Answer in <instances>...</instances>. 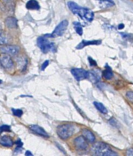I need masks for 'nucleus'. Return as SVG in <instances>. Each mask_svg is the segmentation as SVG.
Instances as JSON below:
<instances>
[{
    "mask_svg": "<svg viewBox=\"0 0 133 156\" xmlns=\"http://www.w3.org/2000/svg\"><path fill=\"white\" fill-rule=\"evenodd\" d=\"M0 64L5 69L7 70L12 69L14 67L13 61L11 59L10 56L6 53H3L2 55H0Z\"/></svg>",
    "mask_w": 133,
    "mask_h": 156,
    "instance_id": "obj_6",
    "label": "nucleus"
},
{
    "mask_svg": "<svg viewBox=\"0 0 133 156\" xmlns=\"http://www.w3.org/2000/svg\"><path fill=\"white\" fill-rule=\"evenodd\" d=\"M75 132V127L71 124L60 125L57 128V134L61 139L66 140L71 137Z\"/></svg>",
    "mask_w": 133,
    "mask_h": 156,
    "instance_id": "obj_3",
    "label": "nucleus"
},
{
    "mask_svg": "<svg viewBox=\"0 0 133 156\" xmlns=\"http://www.w3.org/2000/svg\"><path fill=\"white\" fill-rule=\"evenodd\" d=\"M1 27H2V26H1V24H0V28H1Z\"/></svg>",
    "mask_w": 133,
    "mask_h": 156,
    "instance_id": "obj_30",
    "label": "nucleus"
},
{
    "mask_svg": "<svg viewBox=\"0 0 133 156\" xmlns=\"http://www.w3.org/2000/svg\"><path fill=\"white\" fill-rule=\"evenodd\" d=\"M1 51L9 56H16L18 54L20 48L16 46H13V45H5L1 47Z\"/></svg>",
    "mask_w": 133,
    "mask_h": 156,
    "instance_id": "obj_7",
    "label": "nucleus"
},
{
    "mask_svg": "<svg viewBox=\"0 0 133 156\" xmlns=\"http://www.w3.org/2000/svg\"><path fill=\"white\" fill-rule=\"evenodd\" d=\"M87 79H89L92 83H96L100 80V75L94 72H87Z\"/></svg>",
    "mask_w": 133,
    "mask_h": 156,
    "instance_id": "obj_15",
    "label": "nucleus"
},
{
    "mask_svg": "<svg viewBox=\"0 0 133 156\" xmlns=\"http://www.w3.org/2000/svg\"><path fill=\"white\" fill-rule=\"evenodd\" d=\"M8 39L7 36L5 35V33L3 31L0 30V45H3L7 43Z\"/></svg>",
    "mask_w": 133,
    "mask_h": 156,
    "instance_id": "obj_20",
    "label": "nucleus"
},
{
    "mask_svg": "<svg viewBox=\"0 0 133 156\" xmlns=\"http://www.w3.org/2000/svg\"><path fill=\"white\" fill-rule=\"evenodd\" d=\"M82 136L90 143H94V141H95V135L89 129H83L82 130Z\"/></svg>",
    "mask_w": 133,
    "mask_h": 156,
    "instance_id": "obj_11",
    "label": "nucleus"
},
{
    "mask_svg": "<svg viewBox=\"0 0 133 156\" xmlns=\"http://www.w3.org/2000/svg\"><path fill=\"white\" fill-rule=\"evenodd\" d=\"M87 140L83 136H79L75 140V147L79 150H86L88 147V144L86 142Z\"/></svg>",
    "mask_w": 133,
    "mask_h": 156,
    "instance_id": "obj_9",
    "label": "nucleus"
},
{
    "mask_svg": "<svg viewBox=\"0 0 133 156\" xmlns=\"http://www.w3.org/2000/svg\"><path fill=\"white\" fill-rule=\"evenodd\" d=\"M5 25L9 28H15L17 27V20L16 18L12 17H9L6 18L5 21Z\"/></svg>",
    "mask_w": 133,
    "mask_h": 156,
    "instance_id": "obj_14",
    "label": "nucleus"
},
{
    "mask_svg": "<svg viewBox=\"0 0 133 156\" xmlns=\"http://www.w3.org/2000/svg\"><path fill=\"white\" fill-rule=\"evenodd\" d=\"M10 130V127L7 125H3L0 126V133L2 132H9Z\"/></svg>",
    "mask_w": 133,
    "mask_h": 156,
    "instance_id": "obj_23",
    "label": "nucleus"
},
{
    "mask_svg": "<svg viewBox=\"0 0 133 156\" xmlns=\"http://www.w3.org/2000/svg\"><path fill=\"white\" fill-rule=\"evenodd\" d=\"M94 105H95L96 108L101 113H103V114H107V108L103 104L99 103V102H94Z\"/></svg>",
    "mask_w": 133,
    "mask_h": 156,
    "instance_id": "obj_19",
    "label": "nucleus"
},
{
    "mask_svg": "<svg viewBox=\"0 0 133 156\" xmlns=\"http://www.w3.org/2000/svg\"><path fill=\"white\" fill-rule=\"evenodd\" d=\"M48 65H49V61H46L43 64H42V67H41V70H42V71H44V70L46 69V67H47Z\"/></svg>",
    "mask_w": 133,
    "mask_h": 156,
    "instance_id": "obj_25",
    "label": "nucleus"
},
{
    "mask_svg": "<svg viewBox=\"0 0 133 156\" xmlns=\"http://www.w3.org/2000/svg\"><path fill=\"white\" fill-rule=\"evenodd\" d=\"M29 128L31 129L33 132L38 134V135H40V136H44V137H49V135H48L47 133H46V131H45V129H42V127L38 126L37 125H31L30 126Z\"/></svg>",
    "mask_w": 133,
    "mask_h": 156,
    "instance_id": "obj_10",
    "label": "nucleus"
},
{
    "mask_svg": "<svg viewBox=\"0 0 133 156\" xmlns=\"http://www.w3.org/2000/svg\"><path fill=\"white\" fill-rule=\"evenodd\" d=\"M12 112H13V114L16 117H21L23 115V111L20 109H12Z\"/></svg>",
    "mask_w": 133,
    "mask_h": 156,
    "instance_id": "obj_22",
    "label": "nucleus"
},
{
    "mask_svg": "<svg viewBox=\"0 0 133 156\" xmlns=\"http://www.w3.org/2000/svg\"><path fill=\"white\" fill-rule=\"evenodd\" d=\"M16 144H17V145H18V146H20V147H21L22 145H23V143H22V142L20 141V140H18V141L16 142Z\"/></svg>",
    "mask_w": 133,
    "mask_h": 156,
    "instance_id": "obj_27",
    "label": "nucleus"
},
{
    "mask_svg": "<svg viewBox=\"0 0 133 156\" xmlns=\"http://www.w3.org/2000/svg\"><path fill=\"white\" fill-rule=\"evenodd\" d=\"M25 154L26 155H32V153H31L30 151H26Z\"/></svg>",
    "mask_w": 133,
    "mask_h": 156,
    "instance_id": "obj_28",
    "label": "nucleus"
},
{
    "mask_svg": "<svg viewBox=\"0 0 133 156\" xmlns=\"http://www.w3.org/2000/svg\"><path fill=\"white\" fill-rule=\"evenodd\" d=\"M0 83H2V81H1V80H0Z\"/></svg>",
    "mask_w": 133,
    "mask_h": 156,
    "instance_id": "obj_31",
    "label": "nucleus"
},
{
    "mask_svg": "<svg viewBox=\"0 0 133 156\" xmlns=\"http://www.w3.org/2000/svg\"><path fill=\"white\" fill-rule=\"evenodd\" d=\"M21 147H20V146H18V147H16V149H15V153H18V152H21Z\"/></svg>",
    "mask_w": 133,
    "mask_h": 156,
    "instance_id": "obj_26",
    "label": "nucleus"
},
{
    "mask_svg": "<svg viewBox=\"0 0 133 156\" xmlns=\"http://www.w3.org/2000/svg\"><path fill=\"white\" fill-rule=\"evenodd\" d=\"M103 76L104 77V79H107V80H110V79H111L114 76V73L113 72L111 71V69L110 68H107L105 71L103 72Z\"/></svg>",
    "mask_w": 133,
    "mask_h": 156,
    "instance_id": "obj_18",
    "label": "nucleus"
},
{
    "mask_svg": "<svg viewBox=\"0 0 133 156\" xmlns=\"http://www.w3.org/2000/svg\"><path fill=\"white\" fill-rule=\"evenodd\" d=\"M92 151L96 154L100 155H117V153L114 152L110 147L106 144L99 142L95 144L92 147Z\"/></svg>",
    "mask_w": 133,
    "mask_h": 156,
    "instance_id": "obj_2",
    "label": "nucleus"
},
{
    "mask_svg": "<svg viewBox=\"0 0 133 156\" xmlns=\"http://www.w3.org/2000/svg\"><path fill=\"white\" fill-rule=\"evenodd\" d=\"M0 144L5 147H12L13 145V142L9 136H3L2 137H0Z\"/></svg>",
    "mask_w": 133,
    "mask_h": 156,
    "instance_id": "obj_12",
    "label": "nucleus"
},
{
    "mask_svg": "<svg viewBox=\"0 0 133 156\" xmlns=\"http://www.w3.org/2000/svg\"><path fill=\"white\" fill-rule=\"evenodd\" d=\"M101 43V41L96 40V41H82V42L79 43V45L76 47L77 50H81L82 48H84L86 46H89V45H99Z\"/></svg>",
    "mask_w": 133,
    "mask_h": 156,
    "instance_id": "obj_13",
    "label": "nucleus"
},
{
    "mask_svg": "<svg viewBox=\"0 0 133 156\" xmlns=\"http://www.w3.org/2000/svg\"><path fill=\"white\" fill-rule=\"evenodd\" d=\"M37 43H38V47L40 48L41 50L43 53H46L50 51L56 52V46H55L54 43L49 42L46 39V37H39L38 39V41H37Z\"/></svg>",
    "mask_w": 133,
    "mask_h": 156,
    "instance_id": "obj_4",
    "label": "nucleus"
},
{
    "mask_svg": "<svg viewBox=\"0 0 133 156\" xmlns=\"http://www.w3.org/2000/svg\"><path fill=\"white\" fill-rule=\"evenodd\" d=\"M74 27H75V29L77 33L79 34V35H82V34H83V30H82V26L81 25L80 23L75 22L74 23Z\"/></svg>",
    "mask_w": 133,
    "mask_h": 156,
    "instance_id": "obj_21",
    "label": "nucleus"
},
{
    "mask_svg": "<svg viewBox=\"0 0 133 156\" xmlns=\"http://www.w3.org/2000/svg\"><path fill=\"white\" fill-rule=\"evenodd\" d=\"M118 28H119V29H122V28H124V24H121L120 25H119Z\"/></svg>",
    "mask_w": 133,
    "mask_h": 156,
    "instance_id": "obj_29",
    "label": "nucleus"
},
{
    "mask_svg": "<svg viewBox=\"0 0 133 156\" xmlns=\"http://www.w3.org/2000/svg\"><path fill=\"white\" fill-rule=\"evenodd\" d=\"M71 73L77 81H82L87 78V72L82 68H73L71 69Z\"/></svg>",
    "mask_w": 133,
    "mask_h": 156,
    "instance_id": "obj_8",
    "label": "nucleus"
},
{
    "mask_svg": "<svg viewBox=\"0 0 133 156\" xmlns=\"http://www.w3.org/2000/svg\"><path fill=\"white\" fill-rule=\"evenodd\" d=\"M96 2L100 3V6L102 8H107L111 7L114 5V2H112L111 0H95Z\"/></svg>",
    "mask_w": 133,
    "mask_h": 156,
    "instance_id": "obj_16",
    "label": "nucleus"
},
{
    "mask_svg": "<svg viewBox=\"0 0 133 156\" xmlns=\"http://www.w3.org/2000/svg\"><path fill=\"white\" fill-rule=\"evenodd\" d=\"M26 7L28 9H38L40 6L36 0H30L26 4Z\"/></svg>",
    "mask_w": 133,
    "mask_h": 156,
    "instance_id": "obj_17",
    "label": "nucleus"
},
{
    "mask_svg": "<svg viewBox=\"0 0 133 156\" xmlns=\"http://www.w3.org/2000/svg\"><path fill=\"white\" fill-rule=\"evenodd\" d=\"M68 26V20H63L57 26V28H55V30L53 31V33L51 35H47L48 36H50L52 38H54V37H58L61 36V35L64 34V32L65 31V30L67 29Z\"/></svg>",
    "mask_w": 133,
    "mask_h": 156,
    "instance_id": "obj_5",
    "label": "nucleus"
},
{
    "mask_svg": "<svg viewBox=\"0 0 133 156\" xmlns=\"http://www.w3.org/2000/svg\"><path fill=\"white\" fill-rule=\"evenodd\" d=\"M126 96H127V98H128L130 101L133 102V93L132 92L127 93Z\"/></svg>",
    "mask_w": 133,
    "mask_h": 156,
    "instance_id": "obj_24",
    "label": "nucleus"
},
{
    "mask_svg": "<svg viewBox=\"0 0 133 156\" xmlns=\"http://www.w3.org/2000/svg\"><path fill=\"white\" fill-rule=\"evenodd\" d=\"M68 7L74 14H78L81 18L84 19L87 21H92L94 17V13L90 9L86 8H82L74 2H69L68 3Z\"/></svg>",
    "mask_w": 133,
    "mask_h": 156,
    "instance_id": "obj_1",
    "label": "nucleus"
}]
</instances>
